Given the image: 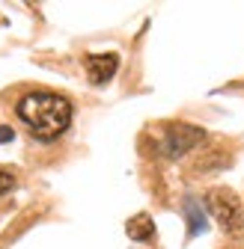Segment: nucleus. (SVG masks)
<instances>
[{
  "label": "nucleus",
  "instance_id": "nucleus-5",
  "mask_svg": "<svg viewBox=\"0 0 244 249\" xmlns=\"http://www.w3.org/2000/svg\"><path fill=\"white\" fill-rule=\"evenodd\" d=\"M125 231H128L131 240H149L152 234H155V223H152L149 213H137V216H131V220H128Z\"/></svg>",
  "mask_w": 244,
  "mask_h": 249
},
{
  "label": "nucleus",
  "instance_id": "nucleus-6",
  "mask_svg": "<svg viewBox=\"0 0 244 249\" xmlns=\"http://www.w3.org/2000/svg\"><path fill=\"white\" fill-rule=\"evenodd\" d=\"M185 213H188V231L191 234H200L205 229V208H200L197 199H188L185 202Z\"/></svg>",
  "mask_w": 244,
  "mask_h": 249
},
{
  "label": "nucleus",
  "instance_id": "nucleus-8",
  "mask_svg": "<svg viewBox=\"0 0 244 249\" xmlns=\"http://www.w3.org/2000/svg\"><path fill=\"white\" fill-rule=\"evenodd\" d=\"M15 134H12V128H6V124H0V142H9Z\"/></svg>",
  "mask_w": 244,
  "mask_h": 249
},
{
  "label": "nucleus",
  "instance_id": "nucleus-2",
  "mask_svg": "<svg viewBox=\"0 0 244 249\" xmlns=\"http://www.w3.org/2000/svg\"><path fill=\"white\" fill-rule=\"evenodd\" d=\"M205 208L226 234H241L244 211H241V199L229 190V187H215V190H208L205 193Z\"/></svg>",
  "mask_w": 244,
  "mask_h": 249
},
{
  "label": "nucleus",
  "instance_id": "nucleus-4",
  "mask_svg": "<svg viewBox=\"0 0 244 249\" xmlns=\"http://www.w3.org/2000/svg\"><path fill=\"white\" fill-rule=\"evenodd\" d=\"M83 69L93 83H107L119 69V56L116 53H89L83 59Z\"/></svg>",
  "mask_w": 244,
  "mask_h": 249
},
{
  "label": "nucleus",
  "instance_id": "nucleus-1",
  "mask_svg": "<svg viewBox=\"0 0 244 249\" xmlns=\"http://www.w3.org/2000/svg\"><path fill=\"white\" fill-rule=\"evenodd\" d=\"M15 110L36 140H57L72 124V104L54 92H27Z\"/></svg>",
  "mask_w": 244,
  "mask_h": 249
},
{
  "label": "nucleus",
  "instance_id": "nucleus-7",
  "mask_svg": "<svg viewBox=\"0 0 244 249\" xmlns=\"http://www.w3.org/2000/svg\"><path fill=\"white\" fill-rule=\"evenodd\" d=\"M12 187H15V172H12L9 166H0V196L9 193Z\"/></svg>",
  "mask_w": 244,
  "mask_h": 249
},
{
  "label": "nucleus",
  "instance_id": "nucleus-3",
  "mask_svg": "<svg viewBox=\"0 0 244 249\" xmlns=\"http://www.w3.org/2000/svg\"><path fill=\"white\" fill-rule=\"evenodd\" d=\"M205 140V131L197 128V124H185V122H176L164 128V140H161V151L167 158H182V154L194 151L200 142Z\"/></svg>",
  "mask_w": 244,
  "mask_h": 249
}]
</instances>
